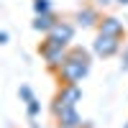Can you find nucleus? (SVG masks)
Listing matches in <instances>:
<instances>
[{
	"label": "nucleus",
	"instance_id": "obj_10",
	"mask_svg": "<svg viewBox=\"0 0 128 128\" xmlns=\"http://www.w3.org/2000/svg\"><path fill=\"white\" fill-rule=\"evenodd\" d=\"M34 8H36V13H38V16H41V13H51L49 0H36V3H34Z\"/></svg>",
	"mask_w": 128,
	"mask_h": 128
},
{
	"label": "nucleus",
	"instance_id": "obj_1",
	"mask_svg": "<svg viewBox=\"0 0 128 128\" xmlns=\"http://www.w3.org/2000/svg\"><path fill=\"white\" fill-rule=\"evenodd\" d=\"M84 74H87V54L80 49H74L67 54V59H64V64L59 67V80L64 84H77Z\"/></svg>",
	"mask_w": 128,
	"mask_h": 128
},
{
	"label": "nucleus",
	"instance_id": "obj_11",
	"mask_svg": "<svg viewBox=\"0 0 128 128\" xmlns=\"http://www.w3.org/2000/svg\"><path fill=\"white\" fill-rule=\"evenodd\" d=\"M28 115H31V118H34V115H38V102H36L34 98L28 100Z\"/></svg>",
	"mask_w": 128,
	"mask_h": 128
},
{
	"label": "nucleus",
	"instance_id": "obj_7",
	"mask_svg": "<svg viewBox=\"0 0 128 128\" xmlns=\"http://www.w3.org/2000/svg\"><path fill=\"white\" fill-rule=\"evenodd\" d=\"M100 34L120 38V34H123V26H120V20H115V18H105V20H102V28H100Z\"/></svg>",
	"mask_w": 128,
	"mask_h": 128
},
{
	"label": "nucleus",
	"instance_id": "obj_13",
	"mask_svg": "<svg viewBox=\"0 0 128 128\" xmlns=\"http://www.w3.org/2000/svg\"><path fill=\"white\" fill-rule=\"evenodd\" d=\"M8 41V34H0V44H5Z\"/></svg>",
	"mask_w": 128,
	"mask_h": 128
},
{
	"label": "nucleus",
	"instance_id": "obj_8",
	"mask_svg": "<svg viewBox=\"0 0 128 128\" xmlns=\"http://www.w3.org/2000/svg\"><path fill=\"white\" fill-rule=\"evenodd\" d=\"M54 23H56V20H54L51 13H41V16H36V20H34V28H36V31H51Z\"/></svg>",
	"mask_w": 128,
	"mask_h": 128
},
{
	"label": "nucleus",
	"instance_id": "obj_3",
	"mask_svg": "<svg viewBox=\"0 0 128 128\" xmlns=\"http://www.w3.org/2000/svg\"><path fill=\"white\" fill-rule=\"evenodd\" d=\"M82 98V92L77 90V84H64L62 92L56 95V100H54V113L62 110V108H74V102H77Z\"/></svg>",
	"mask_w": 128,
	"mask_h": 128
},
{
	"label": "nucleus",
	"instance_id": "obj_4",
	"mask_svg": "<svg viewBox=\"0 0 128 128\" xmlns=\"http://www.w3.org/2000/svg\"><path fill=\"white\" fill-rule=\"evenodd\" d=\"M72 36H74V28L69 23H59V20L49 31V41H51V44H59V46H67L72 41Z\"/></svg>",
	"mask_w": 128,
	"mask_h": 128
},
{
	"label": "nucleus",
	"instance_id": "obj_9",
	"mask_svg": "<svg viewBox=\"0 0 128 128\" xmlns=\"http://www.w3.org/2000/svg\"><path fill=\"white\" fill-rule=\"evenodd\" d=\"M77 20L82 26H92L95 23V10H80L77 13Z\"/></svg>",
	"mask_w": 128,
	"mask_h": 128
},
{
	"label": "nucleus",
	"instance_id": "obj_15",
	"mask_svg": "<svg viewBox=\"0 0 128 128\" xmlns=\"http://www.w3.org/2000/svg\"><path fill=\"white\" fill-rule=\"evenodd\" d=\"M100 3H108V0H100Z\"/></svg>",
	"mask_w": 128,
	"mask_h": 128
},
{
	"label": "nucleus",
	"instance_id": "obj_6",
	"mask_svg": "<svg viewBox=\"0 0 128 128\" xmlns=\"http://www.w3.org/2000/svg\"><path fill=\"white\" fill-rule=\"evenodd\" d=\"M54 115H56V120H59V128H77L80 126V115H77L74 108H62Z\"/></svg>",
	"mask_w": 128,
	"mask_h": 128
},
{
	"label": "nucleus",
	"instance_id": "obj_12",
	"mask_svg": "<svg viewBox=\"0 0 128 128\" xmlns=\"http://www.w3.org/2000/svg\"><path fill=\"white\" fill-rule=\"evenodd\" d=\"M20 98L28 102V100H31V90H28V87H20Z\"/></svg>",
	"mask_w": 128,
	"mask_h": 128
},
{
	"label": "nucleus",
	"instance_id": "obj_14",
	"mask_svg": "<svg viewBox=\"0 0 128 128\" xmlns=\"http://www.w3.org/2000/svg\"><path fill=\"white\" fill-rule=\"evenodd\" d=\"M118 3H128V0H118Z\"/></svg>",
	"mask_w": 128,
	"mask_h": 128
},
{
	"label": "nucleus",
	"instance_id": "obj_5",
	"mask_svg": "<svg viewBox=\"0 0 128 128\" xmlns=\"http://www.w3.org/2000/svg\"><path fill=\"white\" fill-rule=\"evenodd\" d=\"M95 51H98L100 56H110V54H115V51H118V38H115V36H105V34H100L98 41H95Z\"/></svg>",
	"mask_w": 128,
	"mask_h": 128
},
{
	"label": "nucleus",
	"instance_id": "obj_2",
	"mask_svg": "<svg viewBox=\"0 0 128 128\" xmlns=\"http://www.w3.org/2000/svg\"><path fill=\"white\" fill-rule=\"evenodd\" d=\"M41 54H44V59L49 62V67H51V69H59L62 64H64V59H67V51H64V46L51 44L49 38L44 41V46H41Z\"/></svg>",
	"mask_w": 128,
	"mask_h": 128
}]
</instances>
